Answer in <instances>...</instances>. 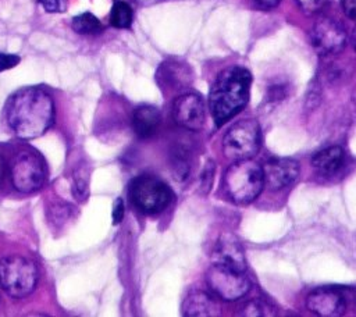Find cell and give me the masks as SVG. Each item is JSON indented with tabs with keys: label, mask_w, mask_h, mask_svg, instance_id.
<instances>
[{
	"label": "cell",
	"mask_w": 356,
	"mask_h": 317,
	"mask_svg": "<svg viewBox=\"0 0 356 317\" xmlns=\"http://www.w3.org/2000/svg\"><path fill=\"white\" fill-rule=\"evenodd\" d=\"M172 168L178 179H185L191 170V153L186 147H178L172 156Z\"/></svg>",
	"instance_id": "20"
},
{
	"label": "cell",
	"mask_w": 356,
	"mask_h": 317,
	"mask_svg": "<svg viewBox=\"0 0 356 317\" xmlns=\"http://www.w3.org/2000/svg\"><path fill=\"white\" fill-rule=\"evenodd\" d=\"M263 185V167L250 158L236 160L224 174V189L236 204L253 202L260 195Z\"/></svg>",
	"instance_id": "3"
},
{
	"label": "cell",
	"mask_w": 356,
	"mask_h": 317,
	"mask_svg": "<svg viewBox=\"0 0 356 317\" xmlns=\"http://www.w3.org/2000/svg\"><path fill=\"white\" fill-rule=\"evenodd\" d=\"M172 118L181 128L199 131L204 125L206 108L202 97L196 93H184L174 100Z\"/></svg>",
	"instance_id": "10"
},
{
	"label": "cell",
	"mask_w": 356,
	"mask_h": 317,
	"mask_svg": "<svg viewBox=\"0 0 356 317\" xmlns=\"http://www.w3.org/2000/svg\"><path fill=\"white\" fill-rule=\"evenodd\" d=\"M241 316H273V309L263 300H250L245 303L239 311Z\"/></svg>",
	"instance_id": "21"
},
{
	"label": "cell",
	"mask_w": 356,
	"mask_h": 317,
	"mask_svg": "<svg viewBox=\"0 0 356 317\" xmlns=\"http://www.w3.org/2000/svg\"><path fill=\"white\" fill-rule=\"evenodd\" d=\"M14 188L24 193L40 189L46 181V164L42 156L33 150H21L15 154L10 168Z\"/></svg>",
	"instance_id": "7"
},
{
	"label": "cell",
	"mask_w": 356,
	"mask_h": 317,
	"mask_svg": "<svg viewBox=\"0 0 356 317\" xmlns=\"http://www.w3.org/2000/svg\"><path fill=\"white\" fill-rule=\"evenodd\" d=\"M134 19L132 8L125 1H115L110 13V24L115 28H129Z\"/></svg>",
	"instance_id": "19"
},
{
	"label": "cell",
	"mask_w": 356,
	"mask_h": 317,
	"mask_svg": "<svg viewBox=\"0 0 356 317\" xmlns=\"http://www.w3.org/2000/svg\"><path fill=\"white\" fill-rule=\"evenodd\" d=\"M345 163V152L341 146H331L317 152L312 158V165L323 175L337 174Z\"/></svg>",
	"instance_id": "17"
},
{
	"label": "cell",
	"mask_w": 356,
	"mask_h": 317,
	"mask_svg": "<svg viewBox=\"0 0 356 317\" xmlns=\"http://www.w3.org/2000/svg\"><path fill=\"white\" fill-rule=\"evenodd\" d=\"M161 122L160 111L154 106L143 104L134 110L132 128L139 138L152 136Z\"/></svg>",
	"instance_id": "16"
},
{
	"label": "cell",
	"mask_w": 356,
	"mask_h": 317,
	"mask_svg": "<svg viewBox=\"0 0 356 317\" xmlns=\"http://www.w3.org/2000/svg\"><path fill=\"white\" fill-rule=\"evenodd\" d=\"M307 309L321 317H337L345 311L346 303L342 293L331 288H320L306 298Z\"/></svg>",
	"instance_id": "11"
},
{
	"label": "cell",
	"mask_w": 356,
	"mask_h": 317,
	"mask_svg": "<svg viewBox=\"0 0 356 317\" xmlns=\"http://www.w3.org/2000/svg\"><path fill=\"white\" fill-rule=\"evenodd\" d=\"M6 174H7V164H6L4 158L0 156V185L3 184V181L6 178Z\"/></svg>",
	"instance_id": "29"
},
{
	"label": "cell",
	"mask_w": 356,
	"mask_h": 317,
	"mask_svg": "<svg viewBox=\"0 0 356 317\" xmlns=\"http://www.w3.org/2000/svg\"><path fill=\"white\" fill-rule=\"evenodd\" d=\"M74 195L75 197H79L81 200L86 197L88 195V182L83 178H76L74 184Z\"/></svg>",
	"instance_id": "25"
},
{
	"label": "cell",
	"mask_w": 356,
	"mask_h": 317,
	"mask_svg": "<svg viewBox=\"0 0 356 317\" xmlns=\"http://www.w3.org/2000/svg\"><path fill=\"white\" fill-rule=\"evenodd\" d=\"M72 29L82 35H96L102 32L100 21L90 13H82L72 19Z\"/></svg>",
	"instance_id": "18"
},
{
	"label": "cell",
	"mask_w": 356,
	"mask_h": 317,
	"mask_svg": "<svg viewBox=\"0 0 356 317\" xmlns=\"http://www.w3.org/2000/svg\"><path fill=\"white\" fill-rule=\"evenodd\" d=\"M342 7L349 18L356 19V0H342Z\"/></svg>",
	"instance_id": "27"
},
{
	"label": "cell",
	"mask_w": 356,
	"mask_h": 317,
	"mask_svg": "<svg viewBox=\"0 0 356 317\" xmlns=\"http://www.w3.org/2000/svg\"><path fill=\"white\" fill-rule=\"evenodd\" d=\"M19 63V57L15 54L8 53H0V72L14 68Z\"/></svg>",
	"instance_id": "24"
},
{
	"label": "cell",
	"mask_w": 356,
	"mask_h": 317,
	"mask_svg": "<svg viewBox=\"0 0 356 317\" xmlns=\"http://www.w3.org/2000/svg\"><path fill=\"white\" fill-rule=\"evenodd\" d=\"M129 197L139 211L156 214L172 202L174 193L161 179L153 175H139L129 185Z\"/></svg>",
	"instance_id": "5"
},
{
	"label": "cell",
	"mask_w": 356,
	"mask_h": 317,
	"mask_svg": "<svg viewBox=\"0 0 356 317\" xmlns=\"http://www.w3.org/2000/svg\"><path fill=\"white\" fill-rule=\"evenodd\" d=\"M157 81L163 88L181 90L191 83L192 71L179 60H167L159 67Z\"/></svg>",
	"instance_id": "14"
},
{
	"label": "cell",
	"mask_w": 356,
	"mask_h": 317,
	"mask_svg": "<svg viewBox=\"0 0 356 317\" xmlns=\"http://www.w3.org/2000/svg\"><path fill=\"white\" fill-rule=\"evenodd\" d=\"M261 131L256 120H241L232 124L222 138V152L231 160L252 158L260 149Z\"/></svg>",
	"instance_id": "6"
},
{
	"label": "cell",
	"mask_w": 356,
	"mask_h": 317,
	"mask_svg": "<svg viewBox=\"0 0 356 317\" xmlns=\"http://www.w3.org/2000/svg\"><path fill=\"white\" fill-rule=\"evenodd\" d=\"M216 264L236 270L246 271V259L241 242L231 234H221L213 253Z\"/></svg>",
	"instance_id": "13"
},
{
	"label": "cell",
	"mask_w": 356,
	"mask_h": 317,
	"mask_svg": "<svg viewBox=\"0 0 356 317\" xmlns=\"http://www.w3.org/2000/svg\"><path fill=\"white\" fill-rule=\"evenodd\" d=\"M6 115L10 128L18 138L33 139L53 125L54 103L46 90L24 88L10 97Z\"/></svg>",
	"instance_id": "1"
},
{
	"label": "cell",
	"mask_w": 356,
	"mask_h": 317,
	"mask_svg": "<svg viewBox=\"0 0 356 317\" xmlns=\"http://www.w3.org/2000/svg\"><path fill=\"white\" fill-rule=\"evenodd\" d=\"M328 0H296L298 6L306 14H316L324 8Z\"/></svg>",
	"instance_id": "22"
},
{
	"label": "cell",
	"mask_w": 356,
	"mask_h": 317,
	"mask_svg": "<svg viewBox=\"0 0 356 317\" xmlns=\"http://www.w3.org/2000/svg\"><path fill=\"white\" fill-rule=\"evenodd\" d=\"M218 313V303L203 291H195L189 293L182 303V314L186 317L217 316Z\"/></svg>",
	"instance_id": "15"
},
{
	"label": "cell",
	"mask_w": 356,
	"mask_h": 317,
	"mask_svg": "<svg viewBox=\"0 0 356 317\" xmlns=\"http://www.w3.org/2000/svg\"><path fill=\"white\" fill-rule=\"evenodd\" d=\"M38 284V268L29 259L11 254L0 260V286L13 298H24Z\"/></svg>",
	"instance_id": "4"
},
{
	"label": "cell",
	"mask_w": 356,
	"mask_h": 317,
	"mask_svg": "<svg viewBox=\"0 0 356 317\" xmlns=\"http://www.w3.org/2000/svg\"><path fill=\"white\" fill-rule=\"evenodd\" d=\"M352 42H353V47H355V50H356V28H355V31H353V36H352Z\"/></svg>",
	"instance_id": "30"
},
{
	"label": "cell",
	"mask_w": 356,
	"mask_h": 317,
	"mask_svg": "<svg viewBox=\"0 0 356 317\" xmlns=\"http://www.w3.org/2000/svg\"><path fill=\"white\" fill-rule=\"evenodd\" d=\"M206 281L220 299L228 302L238 300L250 291V281L245 273L220 264H214L207 270Z\"/></svg>",
	"instance_id": "8"
},
{
	"label": "cell",
	"mask_w": 356,
	"mask_h": 317,
	"mask_svg": "<svg viewBox=\"0 0 356 317\" xmlns=\"http://www.w3.org/2000/svg\"><path fill=\"white\" fill-rule=\"evenodd\" d=\"M259 7H261V8H266V10H268V8H273V7H275L278 3H280V0H253Z\"/></svg>",
	"instance_id": "28"
},
{
	"label": "cell",
	"mask_w": 356,
	"mask_h": 317,
	"mask_svg": "<svg viewBox=\"0 0 356 317\" xmlns=\"http://www.w3.org/2000/svg\"><path fill=\"white\" fill-rule=\"evenodd\" d=\"M346 31L341 22L330 17H320L312 28L310 39L314 50L321 56L339 53L346 44Z\"/></svg>",
	"instance_id": "9"
},
{
	"label": "cell",
	"mask_w": 356,
	"mask_h": 317,
	"mask_svg": "<svg viewBox=\"0 0 356 317\" xmlns=\"http://www.w3.org/2000/svg\"><path fill=\"white\" fill-rule=\"evenodd\" d=\"M47 13H63L67 8V0H38Z\"/></svg>",
	"instance_id": "23"
},
{
	"label": "cell",
	"mask_w": 356,
	"mask_h": 317,
	"mask_svg": "<svg viewBox=\"0 0 356 317\" xmlns=\"http://www.w3.org/2000/svg\"><path fill=\"white\" fill-rule=\"evenodd\" d=\"M252 74L239 65L221 71L209 93V108L217 127L235 117L249 100Z\"/></svg>",
	"instance_id": "2"
},
{
	"label": "cell",
	"mask_w": 356,
	"mask_h": 317,
	"mask_svg": "<svg viewBox=\"0 0 356 317\" xmlns=\"http://www.w3.org/2000/svg\"><path fill=\"white\" fill-rule=\"evenodd\" d=\"M264 184L278 190L286 188L299 177V163L293 158H273L263 165Z\"/></svg>",
	"instance_id": "12"
},
{
	"label": "cell",
	"mask_w": 356,
	"mask_h": 317,
	"mask_svg": "<svg viewBox=\"0 0 356 317\" xmlns=\"http://www.w3.org/2000/svg\"><path fill=\"white\" fill-rule=\"evenodd\" d=\"M124 218V202L122 199H117L113 207V222L120 224Z\"/></svg>",
	"instance_id": "26"
}]
</instances>
